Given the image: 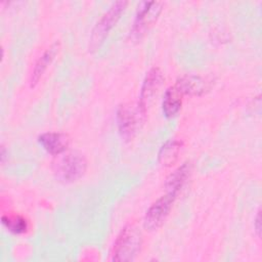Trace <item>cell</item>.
<instances>
[{
    "mask_svg": "<svg viewBox=\"0 0 262 262\" xmlns=\"http://www.w3.org/2000/svg\"><path fill=\"white\" fill-rule=\"evenodd\" d=\"M142 235L134 225L125 226L118 234L112 250L113 261H131L140 250Z\"/></svg>",
    "mask_w": 262,
    "mask_h": 262,
    "instance_id": "obj_1",
    "label": "cell"
},
{
    "mask_svg": "<svg viewBox=\"0 0 262 262\" xmlns=\"http://www.w3.org/2000/svg\"><path fill=\"white\" fill-rule=\"evenodd\" d=\"M127 6L126 1H116L114 2L108 9L100 16L96 25L94 26L91 37H90V47L96 49L103 42L108 32L116 26L117 21L121 17V14L124 12Z\"/></svg>",
    "mask_w": 262,
    "mask_h": 262,
    "instance_id": "obj_2",
    "label": "cell"
},
{
    "mask_svg": "<svg viewBox=\"0 0 262 262\" xmlns=\"http://www.w3.org/2000/svg\"><path fill=\"white\" fill-rule=\"evenodd\" d=\"M86 169L87 161L79 152H69L58 159L54 164V173L63 182L79 180L85 174Z\"/></svg>",
    "mask_w": 262,
    "mask_h": 262,
    "instance_id": "obj_3",
    "label": "cell"
},
{
    "mask_svg": "<svg viewBox=\"0 0 262 262\" xmlns=\"http://www.w3.org/2000/svg\"><path fill=\"white\" fill-rule=\"evenodd\" d=\"M175 199L176 195L167 192L151 204L144 216V227L148 230H156L162 226L172 209Z\"/></svg>",
    "mask_w": 262,
    "mask_h": 262,
    "instance_id": "obj_4",
    "label": "cell"
},
{
    "mask_svg": "<svg viewBox=\"0 0 262 262\" xmlns=\"http://www.w3.org/2000/svg\"><path fill=\"white\" fill-rule=\"evenodd\" d=\"M161 10L162 2H141L137 8V12L132 27V34L137 38L141 37L144 32L156 21Z\"/></svg>",
    "mask_w": 262,
    "mask_h": 262,
    "instance_id": "obj_5",
    "label": "cell"
},
{
    "mask_svg": "<svg viewBox=\"0 0 262 262\" xmlns=\"http://www.w3.org/2000/svg\"><path fill=\"white\" fill-rule=\"evenodd\" d=\"M163 81L164 76L159 68H152L147 72L141 86L138 101V111L141 115L145 114L149 101L152 99V97L159 90Z\"/></svg>",
    "mask_w": 262,
    "mask_h": 262,
    "instance_id": "obj_6",
    "label": "cell"
},
{
    "mask_svg": "<svg viewBox=\"0 0 262 262\" xmlns=\"http://www.w3.org/2000/svg\"><path fill=\"white\" fill-rule=\"evenodd\" d=\"M117 124L120 135L124 140L133 138L137 127V120L136 114L130 105L122 104L119 106L117 111Z\"/></svg>",
    "mask_w": 262,
    "mask_h": 262,
    "instance_id": "obj_7",
    "label": "cell"
},
{
    "mask_svg": "<svg viewBox=\"0 0 262 262\" xmlns=\"http://www.w3.org/2000/svg\"><path fill=\"white\" fill-rule=\"evenodd\" d=\"M40 145L50 155H60L68 149L70 138L67 134L60 132H45L39 135Z\"/></svg>",
    "mask_w": 262,
    "mask_h": 262,
    "instance_id": "obj_8",
    "label": "cell"
},
{
    "mask_svg": "<svg viewBox=\"0 0 262 262\" xmlns=\"http://www.w3.org/2000/svg\"><path fill=\"white\" fill-rule=\"evenodd\" d=\"M175 87L182 95L200 96L210 89L209 82L204 78L195 75H185L180 77L175 84Z\"/></svg>",
    "mask_w": 262,
    "mask_h": 262,
    "instance_id": "obj_9",
    "label": "cell"
},
{
    "mask_svg": "<svg viewBox=\"0 0 262 262\" xmlns=\"http://www.w3.org/2000/svg\"><path fill=\"white\" fill-rule=\"evenodd\" d=\"M191 172V165L187 161L175 169L166 179L165 187L167 192L172 193L177 196L181 188L184 186L185 182L189 178Z\"/></svg>",
    "mask_w": 262,
    "mask_h": 262,
    "instance_id": "obj_10",
    "label": "cell"
},
{
    "mask_svg": "<svg viewBox=\"0 0 262 262\" xmlns=\"http://www.w3.org/2000/svg\"><path fill=\"white\" fill-rule=\"evenodd\" d=\"M59 49V44L54 43L52 44L49 48H47L43 54L38 58V60L35 63V67L33 69L31 79H30V84L31 87H34L40 80V78L43 76L44 72L48 68V66L51 63V61L54 59L55 55L57 54Z\"/></svg>",
    "mask_w": 262,
    "mask_h": 262,
    "instance_id": "obj_11",
    "label": "cell"
},
{
    "mask_svg": "<svg viewBox=\"0 0 262 262\" xmlns=\"http://www.w3.org/2000/svg\"><path fill=\"white\" fill-rule=\"evenodd\" d=\"M182 96L183 95L175 86H171L165 91L162 110L166 118H173L179 113L182 105Z\"/></svg>",
    "mask_w": 262,
    "mask_h": 262,
    "instance_id": "obj_12",
    "label": "cell"
},
{
    "mask_svg": "<svg viewBox=\"0 0 262 262\" xmlns=\"http://www.w3.org/2000/svg\"><path fill=\"white\" fill-rule=\"evenodd\" d=\"M182 148V142L177 139L167 140L160 148L158 154L159 163L164 167H169L175 164L180 150Z\"/></svg>",
    "mask_w": 262,
    "mask_h": 262,
    "instance_id": "obj_13",
    "label": "cell"
},
{
    "mask_svg": "<svg viewBox=\"0 0 262 262\" xmlns=\"http://www.w3.org/2000/svg\"><path fill=\"white\" fill-rule=\"evenodd\" d=\"M1 222L8 231L14 234H24L30 228L29 221L20 214H3Z\"/></svg>",
    "mask_w": 262,
    "mask_h": 262,
    "instance_id": "obj_14",
    "label": "cell"
},
{
    "mask_svg": "<svg viewBox=\"0 0 262 262\" xmlns=\"http://www.w3.org/2000/svg\"><path fill=\"white\" fill-rule=\"evenodd\" d=\"M254 228H255V231H256L257 235L260 237L261 236V216H260V211L257 212V215L255 217Z\"/></svg>",
    "mask_w": 262,
    "mask_h": 262,
    "instance_id": "obj_15",
    "label": "cell"
}]
</instances>
